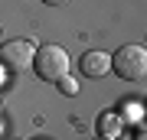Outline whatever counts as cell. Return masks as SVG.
Masks as SVG:
<instances>
[{
  "label": "cell",
  "instance_id": "cell-4",
  "mask_svg": "<svg viewBox=\"0 0 147 140\" xmlns=\"http://www.w3.org/2000/svg\"><path fill=\"white\" fill-rule=\"evenodd\" d=\"M79 68H82L85 78H105L111 72V56L101 52V49H92V52H85L79 59Z\"/></svg>",
  "mask_w": 147,
  "mask_h": 140
},
{
  "label": "cell",
  "instance_id": "cell-1",
  "mask_svg": "<svg viewBox=\"0 0 147 140\" xmlns=\"http://www.w3.org/2000/svg\"><path fill=\"white\" fill-rule=\"evenodd\" d=\"M69 52L62 46H56V42H42L36 46L33 52V72H36L42 82H59V78L69 75Z\"/></svg>",
  "mask_w": 147,
  "mask_h": 140
},
{
  "label": "cell",
  "instance_id": "cell-2",
  "mask_svg": "<svg viewBox=\"0 0 147 140\" xmlns=\"http://www.w3.org/2000/svg\"><path fill=\"white\" fill-rule=\"evenodd\" d=\"M111 72L124 82H144L147 78V49L144 46H121L111 56Z\"/></svg>",
  "mask_w": 147,
  "mask_h": 140
},
{
  "label": "cell",
  "instance_id": "cell-6",
  "mask_svg": "<svg viewBox=\"0 0 147 140\" xmlns=\"http://www.w3.org/2000/svg\"><path fill=\"white\" fill-rule=\"evenodd\" d=\"M56 88L59 91H65V94H79V85H75V78H59V82H56Z\"/></svg>",
  "mask_w": 147,
  "mask_h": 140
},
{
  "label": "cell",
  "instance_id": "cell-10",
  "mask_svg": "<svg viewBox=\"0 0 147 140\" xmlns=\"http://www.w3.org/2000/svg\"><path fill=\"white\" fill-rule=\"evenodd\" d=\"M98 140H101V137H98Z\"/></svg>",
  "mask_w": 147,
  "mask_h": 140
},
{
  "label": "cell",
  "instance_id": "cell-9",
  "mask_svg": "<svg viewBox=\"0 0 147 140\" xmlns=\"http://www.w3.org/2000/svg\"><path fill=\"white\" fill-rule=\"evenodd\" d=\"M0 42H3V39H0Z\"/></svg>",
  "mask_w": 147,
  "mask_h": 140
},
{
  "label": "cell",
  "instance_id": "cell-5",
  "mask_svg": "<svg viewBox=\"0 0 147 140\" xmlns=\"http://www.w3.org/2000/svg\"><path fill=\"white\" fill-rule=\"evenodd\" d=\"M95 130H98L101 140H118L121 130H124V121H121L118 111H101L98 121H95Z\"/></svg>",
  "mask_w": 147,
  "mask_h": 140
},
{
  "label": "cell",
  "instance_id": "cell-8",
  "mask_svg": "<svg viewBox=\"0 0 147 140\" xmlns=\"http://www.w3.org/2000/svg\"><path fill=\"white\" fill-rule=\"evenodd\" d=\"M137 140H144V130H141V134H137Z\"/></svg>",
  "mask_w": 147,
  "mask_h": 140
},
{
  "label": "cell",
  "instance_id": "cell-3",
  "mask_svg": "<svg viewBox=\"0 0 147 140\" xmlns=\"http://www.w3.org/2000/svg\"><path fill=\"white\" fill-rule=\"evenodd\" d=\"M33 46L30 39H10V42H0V68L10 75H23L33 72Z\"/></svg>",
  "mask_w": 147,
  "mask_h": 140
},
{
  "label": "cell",
  "instance_id": "cell-7",
  "mask_svg": "<svg viewBox=\"0 0 147 140\" xmlns=\"http://www.w3.org/2000/svg\"><path fill=\"white\" fill-rule=\"evenodd\" d=\"M42 3H46V7H65L69 0H42Z\"/></svg>",
  "mask_w": 147,
  "mask_h": 140
}]
</instances>
